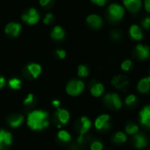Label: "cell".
Instances as JSON below:
<instances>
[{
	"mask_svg": "<svg viewBox=\"0 0 150 150\" xmlns=\"http://www.w3.org/2000/svg\"><path fill=\"white\" fill-rule=\"evenodd\" d=\"M126 133L127 134H131V135H134L138 133L139 131V127L134 123H128L127 126H126Z\"/></svg>",
	"mask_w": 150,
	"mask_h": 150,
	"instance_id": "cb8c5ba5",
	"label": "cell"
},
{
	"mask_svg": "<svg viewBox=\"0 0 150 150\" xmlns=\"http://www.w3.org/2000/svg\"><path fill=\"white\" fill-rule=\"evenodd\" d=\"M142 26L143 29H146V30L150 29V17H146L142 19Z\"/></svg>",
	"mask_w": 150,
	"mask_h": 150,
	"instance_id": "4dcf8cb0",
	"label": "cell"
},
{
	"mask_svg": "<svg viewBox=\"0 0 150 150\" xmlns=\"http://www.w3.org/2000/svg\"><path fill=\"white\" fill-rule=\"evenodd\" d=\"M77 74L80 77H86L89 75V70L88 68L84 65H80L78 67V70H77Z\"/></svg>",
	"mask_w": 150,
	"mask_h": 150,
	"instance_id": "4316f807",
	"label": "cell"
},
{
	"mask_svg": "<svg viewBox=\"0 0 150 150\" xmlns=\"http://www.w3.org/2000/svg\"><path fill=\"white\" fill-rule=\"evenodd\" d=\"M52 18H53V15H52L51 13H48V14L46 16V18H44V23H45V24H48V23L50 22V20L52 19Z\"/></svg>",
	"mask_w": 150,
	"mask_h": 150,
	"instance_id": "d590c367",
	"label": "cell"
},
{
	"mask_svg": "<svg viewBox=\"0 0 150 150\" xmlns=\"http://www.w3.org/2000/svg\"><path fill=\"white\" fill-rule=\"evenodd\" d=\"M109 19L112 21H119L125 15V8L118 3H113L107 9Z\"/></svg>",
	"mask_w": 150,
	"mask_h": 150,
	"instance_id": "7a4b0ae2",
	"label": "cell"
},
{
	"mask_svg": "<svg viewBox=\"0 0 150 150\" xmlns=\"http://www.w3.org/2000/svg\"><path fill=\"white\" fill-rule=\"evenodd\" d=\"M104 91H105V87L100 83H95L91 87V93L92 96L96 98L100 97L104 93Z\"/></svg>",
	"mask_w": 150,
	"mask_h": 150,
	"instance_id": "ac0fdd59",
	"label": "cell"
},
{
	"mask_svg": "<svg viewBox=\"0 0 150 150\" xmlns=\"http://www.w3.org/2000/svg\"><path fill=\"white\" fill-rule=\"evenodd\" d=\"M51 36L54 40H62L64 37V31L62 30V28L61 26H58L57 25L52 31Z\"/></svg>",
	"mask_w": 150,
	"mask_h": 150,
	"instance_id": "7402d4cb",
	"label": "cell"
},
{
	"mask_svg": "<svg viewBox=\"0 0 150 150\" xmlns=\"http://www.w3.org/2000/svg\"><path fill=\"white\" fill-rule=\"evenodd\" d=\"M57 137L60 141L63 142H69L71 140V135L65 130H61L57 134Z\"/></svg>",
	"mask_w": 150,
	"mask_h": 150,
	"instance_id": "d4e9b609",
	"label": "cell"
},
{
	"mask_svg": "<svg viewBox=\"0 0 150 150\" xmlns=\"http://www.w3.org/2000/svg\"><path fill=\"white\" fill-rule=\"evenodd\" d=\"M52 105H53L56 109H58V108H60L61 102H60L58 99H54V100H53V101H52Z\"/></svg>",
	"mask_w": 150,
	"mask_h": 150,
	"instance_id": "74e56055",
	"label": "cell"
},
{
	"mask_svg": "<svg viewBox=\"0 0 150 150\" xmlns=\"http://www.w3.org/2000/svg\"><path fill=\"white\" fill-rule=\"evenodd\" d=\"M24 121V117L21 116V115H14V116H11V118H9L8 120V124L10 125V127H18L20 125H22Z\"/></svg>",
	"mask_w": 150,
	"mask_h": 150,
	"instance_id": "d6986e66",
	"label": "cell"
},
{
	"mask_svg": "<svg viewBox=\"0 0 150 150\" xmlns=\"http://www.w3.org/2000/svg\"><path fill=\"white\" fill-rule=\"evenodd\" d=\"M56 116L58 118V120L60 121L61 124L62 125H66L69 119H70V115H69V112L65 110V109H62V108H58L57 109V113H56Z\"/></svg>",
	"mask_w": 150,
	"mask_h": 150,
	"instance_id": "2e32d148",
	"label": "cell"
},
{
	"mask_svg": "<svg viewBox=\"0 0 150 150\" xmlns=\"http://www.w3.org/2000/svg\"><path fill=\"white\" fill-rule=\"evenodd\" d=\"M5 85V79L3 76H0V89H2Z\"/></svg>",
	"mask_w": 150,
	"mask_h": 150,
	"instance_id": "f35d334b",
	"label": "cell"
},
{
	"mask_svg": "<svg viewBox=\"0 0 150 150\" xmlns=\"http://www.w3.org/2000/svg\"><path fill=\"white\" fill-rule=\"evenodd\" d=\"M56 54H58V56H59V58H60V59H64V58H65V56H66V52H65L64 50H61V49H59V50H57V51H56Z\"/></svg>",
	"mask_w": 150,
	"mask_h": 150,
	"instance_id": "e575fe53",
	"label": "cell"
},
{
	"mask_svg": "<svg viewBox=\"0 0 150 150\" xmlns=\"http://www.w3.org/2000/svg\"><path fill=\"white\" fill-rule=\"evenodd\" d=\"M132 65H133V62L131 60L127 59V60H125L122 63H121V69L124 70V71H129L130 69L132 68Z\"/></svg>",
	"mask_w": 150,
	"mask_h": 150,
	"instance_id": "83f0119b",
	"label": "cell"
},
{
	"mask_svg": "<svg viewBox=\"0 0 150 150\" xmlns=\"http://www.w3.org/2000/svg\"><path fill=\"white\" fill-rule=\"evenodd\" d=\"M84 89V83L81 80H72L70 81L66 87V91L69 96H78L80 95Z\"/></svg>",
	"mask_w": 150,
	"mask_h": 150,
	"instance_id": "3957f363",
	"label": "cell"
},
{
	"mask_svg": "<svg viewBox=\"0 0 150 150\" xmlns=\"http://www.w3.org/2000/svg\"><path fill=\"white\" fill-rule=\"evenodd\" d=\"M91 150H103V144L99 141H95L91 144Z\"/></svg>",
	"mask_w": 150,
	"mask_h": 150,
	"instance_id": "f1b7e54d",
	"label": "cell"
},
{
	"mask_svg": "<svg viewBox=\"0 0 150 150\" xmlns=\"http://www.w3.org/2000/svg\"><path fill=\"white\" fill-rule=\"evenodd\" d=\"M27 69L33 78H37L41 73V67L37 63H31L27 66Z\"/></svg>",
	"mask_w": 150,
	"mask_h": 150,
	"instance_id": "44dd1931",
	"label": "cell"
},
{
	"mask_svg": "<svg viewBox=\"0 0 150 150\" xmlns=\"http://www.w3.org/2000/svg\"><path fill=\"white\" fill-rule=\"evenodd\" d=\"M83 135H80L79 137H78V139H77V143H79V144H81V143H83Z\"/></svg>",
	"mask_w": 150,
	"mask_h": 150,
	"instance_id": "60d3db41",
	"label": "cell"
},
{
	"mask_svg": "<svg viewBox=\"0 0 150 150\" xmlns=\"http://www.w3.org/2000/svg\"><path fill=\"white\" fill-rule=\"evenodd\" d=\"M136 102V96L135 95H129V96H127V98H126V100H125V103H126V105H134V103Z\"/></svg>",
	"mask_w": 150,
	"mask_h": 150,
	"instance_id": "f546056e",
	"label": "cell"
},
{
	"mask_svg": "<svg viewBox=\"0 0 150 150\" xmlns=\"http://www.w3.org/2000/svg\"><path fill=\"white\" fill-rule=\"evenodd\" d=\"M50 1H51V0H40V4L42 6H45V5H47Z\"/></svg>",
	"mask_w": 150,
	"mask_h": 150,
	"instance_id": "ab89813d",
	"label": "cell"
},
{
	"mask_svg": "<svg viewBox=\"0 0 150 150\" xmlns=\"http://www.w3.org/2000/svg\"><path fill=\"white\" fill-rule=\"evenodd\" d=\"M21 29V25L17 23H10L5 27V33L11 34L13 36H18L19 33V31Z\"/></svg>",
	"mask_w": 150,
	"mask_h": 150,
	"instance_id": "e0dca14e",
	"label": "cell"
},
{
	"mask_svg": "<svg viewBox=\"0 0 150 150\" xmlns=\"http://www.w3.org/2000/svg\"><path fill=\"white\" fill-rule=\"evenodd\" d=\"M8 84L12 90H19L21 88V80L18 78H11L9 80Z\"/></svg>",
	"mask_w": 150,
	"mask_h": 150,
	"instance_id": "484cf974",
	"label": "cell"
},
{
	"mask_svg": "<svg viewBox=\"0 0 150 150\" xmlns=\"http://www.w3.org/2000/svg\"><path fill=\"white\" fill-rule=\"evenodd\" d=\"M135 51H136V55L140 60H147L148 58H149V47L143 44H138L135 47Z\"/></svg>",
	"mask_w": 150,
	"mask_h": 150,
	"instance_id": "ba28073f",
	"label": "cell"
},
{
	"mask_svg": "<svg viewBox=\"0 0 150 150\" xmlns=\"http://www.w3.org/2000/svg\"><path fill=\"white\" fill-rule=\"evenodd\" d=\"M33 98H34L33 94H32V93L28 94L27 97H26V98H25V100H24V105H29L30 104H32V103L33 102Z\"/></svg>",
	"mask_w": 150,
	"mask_h": 150,
	"instance_id": "1f68e13d",
	"label": "cell"
},
{
	"mask_svg": "<svg viewBox=\"0 0 150 150\" xmlns=\"http://www.w3.org/2000/svg\"><path fill=\"white\" fill-rule=\"evenodd\" d=\"M12 136L11 134L4 130H0V150L2 149L3 145L10 146L11 144Z\"/></svg>",
	"mask_w": 150,
	"mask_h": 150,
	"instance_id": "5bb4252c",
	"label": "cell"
},
{
	"mask_svg": "<svg viewBox=\"0 0 150 150\" xmlns=\"http://www.w3.org/2000/svg\"><path fill=\"white\" fill-rule=\"evenodd\" d=\"M129 35L134 40H141L143 38V33L142 28L137 25H132L129 28Z\"/></svg>",
	"mask_w": 150,
	"mask_h": 150,
	"instance_id": "7c38bea8",
	"label": "cell"
},
{
	"mask_svg": "<svg viewBox=\"0 0 150 150\" xmlns=\"http://www.w3.org/2000/svg\"><path fill=\"white\" fill-rule=\"evenodd\" d=\"M112 38L113 40H120L121 38V33L119 30H114L112 32Z\"/></svg>",
	"mask_w": 150,
	"mask_h": 150,
	"instance_id": "d6a6232c",
	"label": "cell"
},
{
	"mask_svg": "<svg viewBox=\"0 0 150 150\" xmlns=\"http://www.w3.org/2000/svg\"><path fill=\"white\" fill-rule=\"evenodd\" d=\"M104 101L108 106L114 107L116 109H120L122 106V102L120 96L116 93H108L104 97Z\"/></svg>",
	"mask_w": 150,
	"mask_h": 150,
	"instance_id": "277c9868",
	"label": "cell"
},
{
	"mask_svg": "<svg viewBox=\"0 0 150 150\" xmlns=\"http://www.w3.org/2000/svg\"><path fill=\"white\" fill-rule=\"evenodd\" d=\"M81 124H82V127L80 128V135H84L91 127V121L87 117H82Z\"/></svg>",
	"mask_w": 150,
	"mask_h": 150,
	"instance_id": "ffe728a7",
	"label": "cell"
},
{
	"mask_svg": "<svg viewBox=\"0 0 150 150\" xmlns=\"http://www.w3.org/2000/svg\"><path fill=\"white\" fill-rule=\"evenodd\" d=\"M87 23L93 28L95 29H98L102 26L103 25V19L100 16L97 15V14H91L89 15L86 18Z\"/></svg>",
	"mask_w": 150,
	"mask_h": 150,
	"instance_id": "30bf717a",
	"label": "cell"
},
{
	"mask_svg": "<svg viewBox=\"0 0 150 150\" xmlns=\"http://www.w3.org/2000/svg\"><path fill=\"white\" fill-rule=\"evenodd\" d=\"M128 80L125 76H116L112 80V84L117 89H123L128 85Z\"/></svg>",
	"mask_w": 150,
	"mask_h": 150,
	"instance_id": "8fae6325",
	"label": "cell"
},
{
	"mask_svg": "<svg viewBox=\"0 0 150 150\" xmlns=\"http://www.w3.org/2000/svg\"><path fill=\"white\" fill-rule=\"evenodd\" d=\"M48 113L45 111L35 110L27 115V126L34 131H40L49 126Z\"/></svg>",
	"mask_w": 150,
	"mask_h": 150,
	"instance_id": "6da1fadb",
	"label": "cell"
},
{
	"mask_svg": "<svg viewBox=\"0 0 150 150\" xmlns=\"http://www.w3.org/2000/svg\"><path fill=\"white\" fill-rule=\"evenodd\" d=\"M137 89L142 93H147L150 91V76L142 78L139 81Z\"/></svg>",
	"mask_w": 150,
	"mask_h": 150,
	"instance_id": "9a60e30c",
	"label": "cell"
},
{
	"mask_svg": "<svg viewBox=\"0 0 150 150\" xmlns=\"http://www.w3.org/2000/svg\"><path fill=\"white\" fill-rule=\"evenodd\" d=\"M39 18H40L39 14H38L37 11L33 8H31L27 14H24L22 16V19L30 25H33V24L37 23Z\"/></svg>",
	"mask_w": 150,
	"mask_h": 150,
	"instance_id": "9c48e42d",
	"label": "cell"
},
{
	"mask_svg": "<svg viewBox=\"0 0 150 150\" xmlns=\"http://www.w3.org/2000/svg\"><path fill=\"white\" fill-rule=\"evenodd\" d=\"M134 143L136 149H142L143 148H145L148 144V141L146 139V137L142 134H136L134 136Z\"/></svg>",
	"mask_w": 150,
	"mask_h": 150,
	"instance_id": "4fadbf2b",
	"label": "cell"
},
{
	"mask_svg": "<svg viewBox=\"0 0 150 150\" xmlns=\"http://www.w3.org/2000/svg\"><path fill=\"white\" fill-rule=\"evenodd\" d=\"M124 7L132 13L138 12L142 6V0H123Z\"/></svg>",
	"mask_w": 150,
	"mask_h": 150,
	"instance_id": "5b68a950",
	"label": "cell"
},
{
	"mask_svg": "<svg viewBox=\"0 0 150 150\" xmlns=\"http://www.w3.org/2000/svg\"><path fill=\"white\" fill-rule=\"evenodd\" d=\"M113 142L115 143H118V144H120V143H125L127 140V136L125 133L123 132H118L114 134L113 136Z\"/></svg>",
	"mask_w": 150,
	"mask_h": 150,
	"instance_id": "603a6c76",
	"label": "cell"
},
{
	"mask_svg": "<svg viewBox=\"0 0 150 150\" xmlns=\"http://www.w3.org/2000/svg\"><path fill=\"white\" fill-rule=\"evenodd\" d=\"M91 2L98 4V6H104L105 3L107 2V0H91Z\"/></svg>",
	"mask_w": 150,
	"mask_h": 150,
	"instance_id": "836d02e7",
	"label": "cell"
},
{
	"mask_svg": "<svg viewBox=\"0 0 150 150\" xmlns=\"http://www.w3.org/2000/svg\"><path fill=\"white\" fill-rule=\"evenodd\" d=\"M144 7L147 11L150 12V0H145L144 1Z\"/></svg>",
	"mask_w": 150,
	"mask_h": 150,
	"instance_id": "8d00e7d4",
	"label": "cell"
},
{
	"mask_svg": "<svg viewBox=\"0 0 150 150\" xmlns=\"http://www.w3.org/2000/svg\"><path fill=\"white\" fill-rule=\"evenodd\" d=\"M140 120L143 127L150 129V105L144 106L140 112Z\"/></svg>",
	"mask_w": 150,
	"mask_h": 150,
	"instance_id": "52a82bcc",
	"label": "cell"
},
{
	"mask_svg": "<svg viewBox=\"0 0 150 150\" xmlns=\"http://www.w3.org/2000/svg\"><path fill=\"white\" fill-rule=\"evenodd\" d=\"M109 120H110V116L108 114L100 115L95 120V127H96V129H98V130H102V129L107 130L110 127Z\"/></svg>",
	"mask_w": 150,
	"mask_h": 150,
	"instance_id": "8992f818",
	"label": "cell"
}]
</instances>
